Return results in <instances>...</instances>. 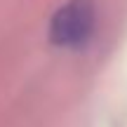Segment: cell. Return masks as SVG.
<instances>
[{
	"instance_id": "1",
	"label": "cell",
	"mask_w": 127,
	"mask_h": 127,
	"mask_svg": "<svg viewBox=\"0 0 127 127\" xmlns=\"http://www.w3.org/2000/svg\"><path fill=\"white\" fill-rule=\"evenodd\" d=\"M94 31L92 0H68L54 12L50 21V38L59 47H80Z\"/></svg>"
}]
</instances>
